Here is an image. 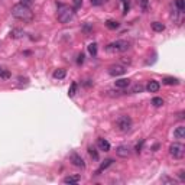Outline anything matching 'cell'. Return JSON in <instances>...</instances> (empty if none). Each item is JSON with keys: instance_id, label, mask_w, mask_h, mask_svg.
I'll return each mask as SVG.
<instances>
[{"instance_id": "6da1fadb", "label": "cell", "mask_w": 185, "mask_h": 185, "mask_svg": "<svg viewBox=\"0 0 185 185\" xmlns=\"http://www.w3.org/2000/svg\"><path fill=\"white\" fill-rule=\"evenodd\" d=\"M12 14H13L16 19L23 20V22H32L33 20V12L30 10V7L28 6H23L18 3L12 7Z\"/></svg>"}, {"instance_id": "7a4b0ae2", "label": "cell", "mask_w": 185, "mask_h": 185, "mask_svg": "<svg viewBox=\"0 0 185 185\" xmlns=\"http://www.w3.org/2000/svg\"><path fill=\"white\" fill-rule=\"evenodd\" d=\"M75 13V10L70 7V6L66 5H58V20L61 22V23H68L70 20L72 19V16Z\"/></svg>"}, {"instance_id": "3957f363", "label": "cell", "mask_w": 185, "mask_h": 185, "mask_svg": "<svg viewBox=\"0 0 185 185\" xmlns=\"http://www.w3.org/2000/svg\"><path fill=\"white\" fill-rule=\"evenodd\" d=\"M129 48H130V43L127 41H116V42H111L106 46V51L109 54H119V52H126Z\"/></svg>"}, {"instance_id": "277c9868", "label": "cell", "mask_w": 185, "mask_h": 185, "mask_svg": "<svg viewBox=\"0 0 185 185\" xmlns=\"http://www.w3.org/2000/svg\"><path fill=\"white\" fill-rule=\"evenodd\" d=\"M132 119H130V116H127V114H123V116H119L117 119H116V126H117V129H119L120 132H129L130 129H132Z\"/></svg>"}, {"instance_id": "5b68a950", "label": "cell", "mask_w": 185, "mask_h": 185, "mask_svg": "<svg viewBox=\"0 0 185 185\" xmlns=\"http://www.w3.org/2000/svg\"><path fill=\"white\" fill-rule=\"evenodd\" d=\"M169 153H171V156L174 159H182L185 155V146L179 142L172 143L171 146H169Z\"/></svg>"}, {"instance_id": "8992f818", "label": "cell", "mask_w": 185, "mask_h": 185, "mask_svg": "<svg viewBox=\"0 0 185 185\" xmlns=\"http://www.w3.org/2000/svg\"><path fill=\"white\" fill-rule=\"evenodd\" d=\"M124 72H126V66L122 65V64H113V65L109 66V74L111 77L123 75Z\"/></svg>"}, {"instance_id": "52a82bcc", "label": "cell", "mask_w": 185, "mask_h": 185, "mask_svg": "<svg viewBox=\"0 0 185 185\" xmlns=\"http://www.w3.org/2000/svg\"><path fill=\"white\" fill-rule=\"evenodd\" d=\"M70 161L72 162V165L74 166H78V168H82V169L86 168V162H84V159L75 152H72L71 155H70Z\"/></svg>"}, {"instance_id": "ba28073f", "label": "cell", "mask_w": 185, "mask_h": 185, "mask_svg": "<svg viewBox=\"0 0 185 185\" xmlns=\"http://www.w3.org/2000/svg\"><path fill=\"white\" fill-rule=\"evenodd\" d=\"M116 155L120 156V158H129V156H130V147L124 146V145L117 146V149H116Z\"/></svg>"}, {"instance_id": "9c48e42d", "label": "cell", "mask_w": 185, "mask_h": 185, "mask_svg": "<svg viewBox=\"0 0 185 185\" xmlns=\"http://www.w3.org/2000/svg\"><path fill=\"white\" fill-rule=\"evenodd\" d=\"M159 88H161V84H159L158 81H155V80H151L149 82H147V86H146V90L149 91V93H158Z\"/></svg>"}, {"instance_id": "30bf717a", "label": "cell", "mask_w": 185, "mask_h": 185, "mask_svg": "<svg viewBox=\"0 0 185 185\" xmlns=\"http://www.w3.org/2000/svg\"><path fill=\"white\" fill-rule=\"evenodd\" d=\"M114 86H116V88H120V90L127 88V87L130 86V80H129V78H120V80H117L114 82Z\"/></svg>"}, {"instance_id": "8fae6325", "label": "cell", "mask_w": 185, "mask_h": 185, "mask_svg": "<svg viewBox=\"0 0 185 185\" xmlns=\"http://www.w3.org/2000/svg\"><path fill=\"white\" fill-rule=\"evenodd\" d=\"M97 145H99L100 151H104V152H109V151H110V143L107 142L106 139L100 138L99 140H97Z\"/></svg>"}, {"instance_id": "7c38bea8", "label": "cell", "mask_w": 185, "mask_h": 185, "mask_svg": "<svg viewBox=\"0 0 185 185\" xmlns=\"http://www.w3.org/2000/svg\"><path fill=\"white\" fill-rule=\"evenodd\" d=\"M113 162H114V161L111 159V158H109V159H106V161H103V162H101V165H100V168L97 169V172H95V174H97V175H99V174H101V172L104 171V169H107V168H109V166L111 165Z\"/></svg>"}, {"instance_id": "4fadbf2b", "label": "cell", "mask_w": 185, "mask_h": 185, "mask_svg": "<svg viewBox=\"0 0 185 185\" xmlns=\"http://www.w3.org/2000/svg\"><path fill=\"white\" fill-rule=\"evenodd\" d=\"M81 181V176L80 175H70L64 178V184H78Z\"/></svg>"}, {"instance_id": "5bb4252c", "label": "cell", "mask_w": 185, "mask_h": 185, "mask_svg": "<svg viewBox=\"0 0 185 185\" xmlns=\"http://www.w3.org/2000/svg\"><path fill=\"white\" fill-rule=\"evenodd\" d=\"M162 82L166 84V86H178V84H179V80H178V78H174V77H165V78L162 80Z\"/></svg>"}, {"instance_id": "9a60e30c", "label": "cell", "mask_w": 185, "mask_h": 185, "mask_svg": "<svg viewBox=\"0 0 185 185\" xmlns=\"http://www.w3.org/2000/svg\"><path fill=\"white\" fill-rule=\"evenodd\" d=\"M174 136H175V139H184L185 138V127L184 126L176 127L175 130H174Z\"/></svg>"}, {"instance_id": "2e32d148", "label": "cell", "mask_w": 185, "mask_h": 185, "mask_svg": "<svg viewBox=\"0 0 185 185\" xmlns=\"http://www.w3.org/2000/svg\"><path fill=\"white\" fill-rule=\"evenodd\" d=\"M23 35H25V32L22 29H12V30H10V38H13V39H19V38H22Z\"/></svg>"}, {"instance_id": "e0dca14e", "label": "cell", "mask_w": 185, "mask_h": 185, "mask_svg": "<svg viewBox=\"0 0 185 185\" xmlns=\"http://www.w3.org/2000/svg\"><path fill=\"white\" fill-rule=\"evenodd\" d=\"M66 75V71L64 68H58L54 71V78H57V80H62V78H65Z\"/></svg>"}, {"instance_id": "ac0fdd59", "label": "cell", "mask_w": 185, "mask_h": 185, "mask_svg": "<svg viewBox=\"0 0 185 185\" xmlns=\"http://www.w3.org/2000/svg\"><path fill=\"white\" fill-rule=\"evenodd\" d=\"M138 5L140 6V9L143 12H147L149 10V5H151V0H138Z\"/></svg>"}, {"instance_id": "d6986e66", "label": "cell", "mask_w": 185, "mask_h": 185, "mask_svg": "<svg viewBox=\"0 0 185 185\" xmlns=\"http://www.w3.org/2000/svg\"><path fill=\"white\" fill-rule=\"evenodd\" d=\"M152 29L155 30V32H162V30H165V25L161 23V22H153Z\"/></svg>"}, {"instance_id": "ffe728a7", "label": "cell", "mask_w": 185, "mask_h": 185, "mask_svg": "<svg viewBox=\"0 0 185 185\" xmlns=\"http://www.w3.org/2000/svg\"><path fill=\"white\" fill-rule=\"evenodd\" d=\"M143 90H145V87H143L142 84H135V86L132 87L130 93H132V94H136V93H142Z\"/></svg>"}, {"instance_id": "44dd1931", "label": "cell", "mask_w": 185, "mask_h": 185, "mask_svg": "<svg viewBox=\"0 0 185 185\" xmlns=\"http://www.w3.org/2000/svg\"><path fill=\"white\" fill-rule=\"evenodd\" d=\"M88 153H90V156L93 158L94 161H99V153H97L94 146H88Z\"/></svg>"}, {"instance_id": "7402d4cb", "label": "cell", "mask_w": 185, "mask_h": 185, "mask_svg": "<svg viewBox=\"0 0 185 185\" xmlns=\"http://www.w3.org/2000/svg\"><path fill=\"white\" fill-rule=\"evenodd\" d=\"M106 26L109 29H111V30H114V29L119 28V22H116V20H107V22H106Z\"/></svg>"}, {"instance_id": "603a6c76", "label": "cell", "mask_w": 185, "mask_h": 185, "mask_svg": "<svg viewBox=\"0 0 185 185\" xmlns=\"http://www.w3.org/2000/svg\"><path fill=\"white\" fill-rule=\"evenodd\" d=\"M88 52H90L93 57H95V55H97V43L93 42V43H90V45H88Z\"/></svg>"}, {"instance_id": "cb8c5ba5", "label": "cell", "mask_w": 185, "mask_h": 185, "mask_svg": "<svg viewBox=\"0 0 185 185\" xmlns=\"http://www.w3.org/2000/svg\"><path fill=\"white\" fill-rule=\"evenodd\" d=\"M175 6H176V9L179 10L181 13L185 10V2H184V0H175Z\"/></svg>"}, {"instance_id": "d4e9b609", "label": "cell", "mask_w": 185, "mask_h": 185, "mask_svg": "<svg viewBox=\"0 0 185 185\" xmlns=\"http://www.w3.org/2000/svg\"><path fill=\"white\" fill-rule=\"evenodd\" d=\"M152 104L155 106V107H161V106H163V100H162L161 97H153Z\"/></svg>"}, {"instance_id": "484cf974", "label": "cell", "mask_w": 185, "mask_h": 185, "mask_svg": "<svg viewBox=\"0 0 185 185\" xmlns=\"http://www.w3.org/2000/svg\"><path fill=\"white\" fill-rule=\"evenodd\" d=\"M77 82H72L71 84V87H70V90H68V95H70V97H74V95H75V93H77Z\"/></svg>"}, {"instance_id": "4316f807", "label": "cell", "mask_w": 185, "mask_h": 185, "mask_svg": "<svg viewBox=\"0 0 185 185\" xmlns=\"http://www.w3.org/2000/svg\"><path fill=\"white\" fill-rule=\"evenodd\" d=\"M81 5H82V0H72V9L74 10L80 9Z\"/></svg>"}, {"instance_id": "83f0119b", "label": "cell", "mask_w": 185, "mask_h": 185, "mask_svg": "<svg viewBox=\"0 0 185 185\" xmlns=\"http://www.w3.org/2000/svg\"><path fill=\"white\" fill-rule=\"evenodd\" d=\"M9 78H10V72L7 70H3L2 75H0V80H9Z\"/></svg>"}, {"instance_id": "f1b7e54d", "label": "cell", "mask_w": 185, "mask_h": 185, "mask_svg": "<svg viewBox=\"0 0 185 185\" xmlns=\"http://www.w3.org/2000/svg\"><path fill=\"white\" fill-rule=\"evenodd\" d=\"M162 182L163 184H176V181L175 179H171V178H168V176H165V178H162Z\"/></svg>"}, {"instance_id": "f546056e", "label": "cell", "mask_w": 185, "mask_h": 185, "mask_svg": "<svg viewBox=\"0 0 185 185\" xmlns=\"http://www.w3.org/2000/svg\"><path fill=\"white\" fill-rule=\"evenodd\" d=\"M18 80H19V86L22 87V84H23V86H28V82H29V80L28 78H26V77H19V78H18Z\"/></svg>"}, {"instance_id": "4dcf8cb0", "label": "cell", "mask_w": 185, "mask_h": 185, "mask_svg": "<svg viewBox=\"0 0 185 185\" xmlns=\"http://www.w3.org/2000/svg\"><path fill=\"white\" fill-rule=\"evenodd\" d=\"M33 3V0H20V5H23V6H28V7H30Z\"/></svg>"}, {"instance_id": "1f68e13d", "label": "cell", "mask_w": 185, "mask_h": 185, "mask_svg": "<svg viewBox=\"0 0 185 185\" xmlns=\"http://www.w3.org/2000/svg\"><path fill=\"white\" fill-rule=\"evenodd\" d=\"M82 62H84V54H80V55H78V59H77V64L81 65Z\"/></svg>"}, {"instance_id": "d6a6232c", "label": "cell", "mask_w": 185, "mask_h": 185, "mask_svg": "<svg viewBox=\"0 0 185 185\" xmlns=\"http://www.w3.org/2000/svg\"><path fill=\"white\" fill-rule=\"evenodd\" d=\"M123 3H124V12H123V13L126 14L129 12V7H130V5H129V0H124Z\"/></svg>"}, {"instance_id": "836d02e7", "label": "cell", "mask_w": 185, "mask_h": 185, "mask_svg": "<svg viewBox=\"0 0 185 185\" xmlns=\"http://www.w3.org/2000/svg\"><path fill=\"white\" fill-rule=\"evenodd\" d=\"M143 143H145V140H142V142L140 143H138V145H136V152H140V149H142V146H143Z\"/></svg>"}, {"instance_id": "e575fe53", "label": "cell", "mask_w": 185, "mask_h": 185, "mask_svg": "<svg viewBox=\"0 0 185 185\" xmlns=\"http://www.w3.org/2000/svg\"><path fill=\"white\" fill-rule=\"evenodd\" d=\"M91 5H93V6H99V5H101V0H91Z\"/></svg>"}, {"instance_id": "d590c367", "label": "cell", "mask_w": 185, "mask_h": 185, "mask_svg": "<svg viewBox=\"0 0 185 185\" xmlns=\"http://www.w3.org/2000/svg\"><path fill=\"white\" fill-rule=\"evenodd\" d=\"M179 179L185 181V171H179Z\"/></svg>"}, {"instance_id": "8d00e7d4", "label": "cell", "mask_w": 185, "mask_h": 185, "mask_svg": "<svg viewBox=\"0 0 185 185\" xmlns=\"http://www.w3.org/2000/svg\"><path fill=\"white\" fill-rule=\"evenodd\" d=\"M90 29H91V26H90V25H86V26H84V30H86V32H88Z\"/></svg>"}, {"instance_id": "74e56055", "label": "cell", "mask_w": 185, "mask_h": 185, "mask_svg": "<svg viewBox=\"0 0 185 185\" xmlns=\"http://www.w3.org/2000/svg\"><path fill=\"white\" fill-rule=\"evenodd\" d=\"M2 71H3V68H2V66H0V75H2Z\"/></svg>"}, {"instance_id": "f35d334b", "label": "cell", "mask_w": 185, "mask_h": 185, "mask_svg": "<svg viewBox=\"0 0 185 185\" xmlns=\"http://www.w3.org/2000/svg\"><path fill=\"white\" fill-rule=\"evenodd\" d=\"M120 2H124V0H120Z\"/></svg>"}, {"instance_id": "ab89813d", "label": "cell", "mask_w": 185, "mask_h": 185, "mask_svg": "<svg viewBox=\"0 0 185 185\" xmlns=\"http://www.w3.org/2000/svg\"><path fill=\"white\" fill-rule=\"evenodd\" d=\"M104 2H107V0H104Z\"/></svg>"}]
</instances>
